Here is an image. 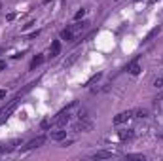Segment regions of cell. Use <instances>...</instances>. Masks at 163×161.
Instances as JSON below:
<instances>
[{
	"label": "cell",
	"instance_id": "1",
	"mask_svg": "<svg viewBox=\"0 0 163 161\" xmlns=\"http://www.w3.org/2000/svg\"><path fill=\"white\" fill-rule=\"evenodd\" d=\"M91 129H93V121L89 120V116H84L74 123V131H78V133H87Z\"/></svg>",
	"mask_w": 163,
	"mask_h": 161
},
{
	"label": "cell",
	"instance_id": "2",
	"mask_svg": "<svg viewBox=\"0 0 163 161\" xmlns=\"http://www.w3.org/2000/svg\"><path fill=\"white\" fill-rule=\"evenodd\" d=\"M68 110H70V106H68L66 110H63V112H59L57 116L53 118V123H57L59 127H65L68 121H70V112H68Z\"/></svg>",
	"mask_w": 163,
	"mask_h": 161
},
{
	"label": "cell",
	"instance_id": "3",
	"mask_svg": "<svg viewBox=\"0 0 163 161\" xmlns=\"http://www.w3.org/2000/svg\"><path fill=\"white\" fill-rule=\"evenodd\" d=\"M17 104H19V97H17L15 101H12V102H10V104L4 108V110H0V114H2V118H0V123H2L4 120H8V118L12 116V114H13V110L17 108Z\"/></svg>",
	"mask_w": 163,
	"mask_h": 161
},
{
	"label": "cell",
	"instance_id": "4",
	"mask_svg": "<svg viewBox=\"0 0 163 161\" xmlns=\"http://www.w3.org/2000/svg\"><path fill=\"white\" fill-rule=\"evenodd\" d=\"M131 118H133V110H125V112H120L118 116L114 118V125H122V123L129 121Z\"/></svg>",
	"mask_w": 163,
	"mask_h": 161
},
{
	"label": "cell",
	"instance_id": "5",
	"mask_svg": "<svg viewBox=\"0 0 163 161\" xmlns=\"http://www.w3.org/2000/svg\"><path fill=\"white\" fill-rule=\"evenodd\" d=\"M44 142H46V136H44V135H38L36 139H32V140H29V142H27L25 150H36V148H40Z\"/></svg>",
	"mask_w": 163,
	"mask_h": 161
},
{
	"label": "cell",
	"instance_id": "6",
	"mask_svg": "<svg viewBox=\"0 0 163 161\" xmlns=\"http://www.w3.org/2000/svg\"><path fill=\"white\" fill-rule=\"evenodd\" d=\"M93 159H112V157H118V152H108V150H99L91 155Z\"/></svg>",
	"mask_w": 163,
	"mask_h": 161
},
{
	"label": "cell",
	"instance_id": "7",
	"mask_svg": "<svg viewBox=\"0 0 163 161\" xmlns=\"http://www.w3.org/2000/svg\"><path fill=\"white\" fill-rule=\"evenodd\" d=\"M127 70H129V74H133V76L141 74L142 66H141V63H138V57H137V59H133V61H131V63L127 64Z\"/></svg>",
	"mask_w": 163,
	"mask_h": 161
},
{
	"label": "cell",
	"instance_id": "8",
	"mask_svg": "<svg viewBox=\"0 0 163 161\" xmlns=\"http://www.w3.org/2000/svg\"><path fill=\"white\" fill-rule=\"evenodd\" d=\"M87 25H89L87 21H76L74 25H70V31L74 32V36H78V34H82V32L87 29Z\"/></svg>",
	"mask_w": 163,
	"mask_h": 161
},
{
	"label": "cell",
	"instance_id": "9",
	"mask_svg": "<svg viewBox=\"0 0 163 161\" xmlns=\"http://www.w3.org/2000/svg\"><path fill=\"white\" fill-rule=\"evenodd\" d=\"M61 53V42L59 40H53L51 42V48H50V57L53 59V57H57Z\"/></svg>",
	"mask_w": 163,
	"mask_h": 161
},
{
	"label": "cell",
	"instance_id": "10",
	"mask_svg": "<svg viewBox=\"0 0 163 161\" xmlns=\"http://www.w3.org/2000/svg\"><path fill=\"white\" fill-rule=\"evenodd\" d=\"M50 139H51V140H55V142H61V140H65V139H66V131H63V129L53 131V133L50 135Z\"/></svg>",
	"mask_w": 163,
	"mask_h": 161
},
{
	"label": "cell",
	"instance_id": "11",
	"mask_svg": "<svg viewBox=\"0 0 163 161\" xmlns=\"http://www.w3.org/2000/svg\"><path fill=\"white\" fill-rule=\"evenodd\" d=\"M76 36H74V32L70 31V27H68V29H63L61 31V40H66V42H72Z\"/></svg>",
	"mask_w": 163,
	"mask_h": 161
},
{
	"label": "cell",
	"instance_id": "12",
	"mask_svg": "<svg viewBox=\"0 0 163 161\" xmlns=\"http://www.w3.org/2000/svg\"><path fill=\"white\" fill-rule=\"evenodd\" d=\"M78 55H80V53H78V51H74V53H72L70 57H68V59H66V61L63 63V66H65V68H68V66H72V64L76 63V59H78Z\"/></svg>",
	"mask_w": 163,
	"mask_h": 161
},
{
	"label": "cell",
	"instance_id": "13",
	"mask_svg": "<svg viewBox=\"0 0 163 161\" xmlns=\"http://www.w3.org/2000/svg\"><path fill=\"white\" fill-rule=\"evenodd\" d=\"M129 161H144L146 159V155H142V154H127L125 155Z\"/></svg>",
	"mask_w": 163,
	"mask_h": 161
},
{
	"label": "cell",
	"instance_id": "14",
	"mask_svg": "<svg viewBox=\"0 0 163 161\" xmlns=\"http://www.w3.org/2000/svg\"><path fill=\"white\" fill-rule=\"evenodd\" d=\"M42 63H44V57H42V55H36V57L31 61V70H34V68H36V66H40Z\"/></svg>",
	"mask_w": 163,
	"mask_h": 161
},
{
	"label": "cell",
	"instance_id": "15",
	"mask_svg": "<svg viewBox=\"0 0 163 161\" xmlns=\"http://www.w3.org/2000/svg\"><path fill=\"white\" fill-rule=\"evenodd\" d=\"M133 116H137V118H146V116H148V110H146V108H138V110L133 112Z\"/></svg>",
	"mask_w": 163,
	"mask_h": 161
},
{
	"label": "cell",
	"instance_id": "16",
	"mask_svg": "<svg viewBox=\"0 0 163 161\" xmlns=\"http://www.w3.org/2000/svg\"><path fill=\"white\" fill-rule=\"evenodd\" d=\"M133 136V131H120V139L122 140H129Z\"/></svg>",
	"mask_w": 163,
	"mask_h": 161
},
{
	"label": "cell",
	"instance_id": "17",
	"mask_svg": "<svg viewBox=\"0 0 163 161\" xmlns=\"http://www.w3.org/2000/svg\"><path fill=\"white\" fill-rule=\"evenodd\" d=\"M152 85H154V87H157V89H161V87H163V76H157V78H154Z\"/></svg>",
	"mask_w": 163,
	"mask_h": 161
},
{
	"label": "cell",
	"instance_id": "18",
	"mask_svg": "<svg viewBox=\"0 0 163 161\" xmlns=\"http://www.w3.org/2000/svg\"><path fill=\"white\" fill-rule=\"evenodd\" d=\"M159 31H161V27H159V25H157V27H156V29H152V31H150V32H148V36H146V40H152V38H154V36H156V34H159Z\"/></svg>",
	"mask_w": 163,
	"mask_h": 161
},
{
	"label": "cell",
	"instance_id": "19",
	"mask_svg": "<svg viewBox=\"0 0 163 161\" xmlns=\"http://www.w3.org/2000/svg\"><path fill=\"white\" fill-rule=\"evenodd\" d=\"M101 76H103V74H101V72H97V74H95V76H91V78H89V80H87V83H85V85H91V83H93V82H97V80H99V78H101Z\"/></svg>",
	"mask_w": 163,
	"mask_h": 161
},
{
	"label": "cell",
	"instance_id": "20",
	"mask_svg": "<svg viewBox=\"0 0 163 161\" xmlns=\"http://www.w3.org/2000/svg\"><path fill=\"white\" fill-rule=\"evenodd\" d=\"M84 15H85V10H84V8H82V10H80V12H76V15H74V19H76V21H80V19H82V17H84Z\"/></svg>",
	"mask_w": 163,
	"mask_h": 161
},
{
	"label": "cell",
	"instance_id": "21",
	"mask_svg": "<svg viewBox=\"0 0 163 161\" xmlns=\"http://www.w3.org/2000/svg\"><path fill=\"white\" fill-rule=\"evenodd\" d=\"M38 34H40V31H34V32H32V34H29V38H36V36H38Z\"/></svg>",
	"mask_w": 163,
	"mask_h": 161
},
{
	"label": "cell",
	"instance_id": "22",
	"mask_svg": "<svg viewBox=\"0 0 163 161\" xmlns=\"http://www.w3.org/2000/svg\"><path fill=\"white\" fill-rule=\"evenodd\" d=\"M50 123H51V121L46 120V121H42V127H44V129H46V127H50Z\"/></svg>",
	"mask_w": 163,
	"mask_h": 161
},
{
	"label": "cell",
	"instance_id": "23",
	"mask_svg": "<svg viewBox=\"0 0 163 161\" xmlns=\"http://www.w3.org/2000/svg\"><path fill=\"white\" fill-rule=\"evenodd\" d=\"M4 97H6V91H4V89H0V99H4Z\"/></svg>",
	"mask_w": 163,
	"mask_h": 161
},
{
	"label": "cell",
	"instance_id": "24",
	"mask_svg": "<svg viewBox=\"0 0 163 161\" xmlns=\"http://www.w3.org/2000/svg\"><path fill=\"white\" fill-rule=\"evenodd\" d=\"M2 68H6V63H4V61H0V70H2Z\"/></svg>",
	"mask_w": 163,
	"mask_h": 161
},
{
	"label": "cell",
	"instance_id": "25",
	"mask_svg": "<svg viewBox=\"0 0 163 161\" xmlns=\"http://www.w3.org/2000/svg\"><path fill=\"white\" fill-rule=\"evenodd\" d=\"M42 2H44V4H50V2H53V0H42Z\"/></svg>",
	"mask_w": 163,
	"mask_h": 161
},
{
	"label": "cell",
	"instance_id": "26",
	"mask_svg": "<svg viewBox=\"0 0 163 161\" xmlns=\"http://www.w3.org/2000/svg\"><path fill=\"white\" fill-rule=\"evenodd\" d=\"M148 2H150V4H156V2H157V0H148Z\"/></svg>",
	"mask_w": 163,
	"mask_h": 161
},
{
	"label": "cell",
	"instance_id": "27",
	"mask_svg": "<svg viewBox=\"0 0 163 161\" xmlns=\"http://www.w3.org/2000/svg\"><path fill=\"white\" fill-rule=\"evenodd\" d=\"M2 51H4V48H2V45H0V53H2Z\"/></svg>",
	"mask_w": 163,
	"mask_h": 161
}]
</instances>
